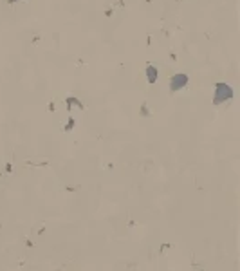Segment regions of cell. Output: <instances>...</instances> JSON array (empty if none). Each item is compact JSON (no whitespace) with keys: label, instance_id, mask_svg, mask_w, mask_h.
Instances as JSON below:
<instances>
[{"label":"cell","instance_id":"cell-2","mask_svg":"<svg viewBox=\"0 0 240 271\" xmlns=\"http://www.w3.org/2000/svg\"><path fill=\"white\" fill-rule=\"evenodd\" d=\"M148 76H150V81H155V69L154 67H148Z\"/></svg>","mask_w":240,"mask_h":271},{"label":"cell","instance_id":"cell-1","mask_svg":"<svg viewBox=\"0 0 240 271\" xmlns=\"http://www.w3.org/2000/svg\"><path fill=\"white\" fill-rule=\"evenodd\" d=\"M184 81H186V76H175V78H173V85H171V89H179V87H182V85H184Z\"/></svg>","mask_w":240,"mask_h":271}]
</instances>
